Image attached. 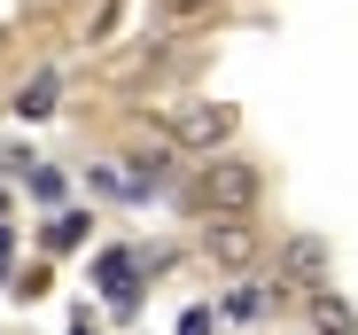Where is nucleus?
<instances>
[{
    "label": "nucleus",
    "mask_w": 358,
    "mask_h": 335,
    "mask_svg": "<svg viewBox=\"0 0 358 335\" xmlns=\"http://www.w3.org/2000/svg\"><path fill=\"white\" fill-rule=\"evenodd\" d=\"M257 195H265V172H257L250 156H210V164H203V203H210V211L250 218Z\"/></svg>",
    "instance_id": "1"
},
{
    "label": "nucleus",
    "mask_w": 358,
    "mask_h": 335,
    "mask_svg": "<svg viewBox=\"0 0 358 335\" xmlns=\"http://www.w3.org/2000/svg\"><path fill=\"white\" fill-rule=\"evenodd\" d=\"M203 257H210L218 273H250V265L265 257V242H257V227H250V218H234V211H210V234H203Z\"/></svg>",
    "instance_id": "2"
},
{
    "label": "nucleus",
    "mask_w": 358,
    "mask_h": 335,
    "mask_svg": "<svg viewBox=\"0 0 358 335\" xmlns=\"http://www.w3.org/2000/svg\"><path fill=\"white\" fill-rule=\"evenodd\" d=\"M234 125H242V117H234L226 101H179V109H171V141H187V148H203V156L226 148Z\"/></svg>",
    "instance_id": "3"
},
{
    "label": "nucleus",
    "mask_w": 358,
    "mask_h": 335,
    "mask_svg": "<svg viewBox=\"0 0 358 335\" xmlns=\"http://www.w3.org/2000/svg\"><path fill=\"white\" fill-rule=\"evenodd\" d=\"M280 273H288L304 297H312V289H335V281H327L335 265H327V242H320V234H288V242H280Z\"/></svg>",
    "instance_id": "4"
},
{
    "label": "nucleus",
    "mask_w": 358,
    "mask_h": 335,
    "mask_svg": "<svg viewBox=\"0 0 358 335\" xmlns=\"http://www.w3.org/2000/svg\"><path fill=\"white\" fill-rule=\"evenodd\" d=\"M280 297H288V281H273V289H257V281H234L226 320H265V312H280Z\"/></svg>",
    "instance_id": "5"
},
{
    "label": "nucleus",
    "mask_w": 358,
    "mask_h": 335,
    "mask_svg": "<svg viewBox=\"0 0 358 335\" xmlns=\"http://www.w3.org/2000/svg\"><path fill=\"white\" fill-rule=\"evenodd\" d=\"M55 101H63V71H39V78L16 94V117H55Z\"/></svg>",
    "instance_id": "6"
},
{
    "label": "nucleus",
    "mask_w": 358,
    "mask_h": 335,
    "mask_svg": "<svg viewBox=\"0 0 358 335\" xmlns=\"http://www.w3.org/2000/svg\"><path fill=\"white\" fill-rule=\"evenodd\" d=\"M312 327L320 335H358V320H350V304L335 289H312Z\"/></svg>",
    "instance_id": "7"
},
{
    "label": "nucleus",
    "mask_w": 358,
    "mask_h": 335,
    "mask_svg": "<svg viewBox=\"0 0 358 335\" xmlns=\"http://www.w3.org/2000/svg\"><path fill=\"white\" fill-rule=\"evenodd\" d=\"M94 227H86V218H55V234H47V250H71V242H86Z\"/></svg>",
    "instance_id": "8"
},
{
    "label": "nucleus",
    "mask_w": 358,
    "mask_h": 335,
    "mask_svg": "<svg viewBox=\"0 0 358 335\" xmlns=\"http://www.w3.org/2000/svg\"><path fill=\"white\" fill-rule=\"evenodd\" d=\"M218 8V0H164V16H179V24H187V16H210Z\"/></svg>",
    "instance_id": "9"
},
{
    "label": "nucleus",
    "mask_w": 358,
    "mask_h": 335,
    "mask_svg": "<svg viewBox=\"0 0 358 335\" xmlns=\"http://www.w3.org/2000/svg\"><path fill=\"white\" fill-rule=\"evenodd\" d=\"M210 327H218L210 312H187V320H179V335H210Z\"/></svg>",
    "instance_id": "10"
}]
</instances>
